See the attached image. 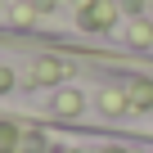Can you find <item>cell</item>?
Here are the masks:
<instances>
[{"mask_svg":"<svg viewBox=\"0 0 153 153\" xmlns=\"http://www.w3.org/2000/svg\"><path fill=\"white\" fill-rule=\"evenodd\" d=\"M9 86H14V72H9V68H0V95H5Z\"/></svg>","mask_w":153,"mask_h":153,"instance_id":"obj_1","label":"cell"}]
</instances>
